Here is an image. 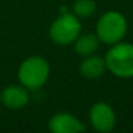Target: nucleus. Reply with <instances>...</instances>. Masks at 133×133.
<instances>
[{
  "mask_svg": "<svg viewBox=\"0 0 133 133\" xmlns=\"http://www.w3.org/2000/svg\"><path fill=\"white\" fill-rule=\"evenodd\" d=\"M106 68L120 78L133 77V44L128 42H117L107 51Z\"/></svg>",
  "mask_w": 133,
  "mask_h": 133,
  "instance_id": "nucleus-1",
  "label": "nucleus"
},
{
  "mask_svg": "<svg viewBox=\"0 0 133 133\" xmlns=\"http://www.w3.org/2000/svg\"><path fill=\"white\" fill-rule=\"evenodd\" d=\"M128 31V22L124 15L116 11L106 12L97 22V37L101 42L115 44L125 37Z\"/></svg>",
  "mask_w": 133,
  "mask_h": 133,
  "instance_id": "nucleus-2",
  "label": "nucleus"
},
{
  "mask_svg": "<svg viewBox=\"0 0 133 133\" xmlns=\"http://www.w3.org/2000/svg\"><path fill=\"white\" fill-rule=\"evenodd\" d=\"M50 76V65L41 56H30L22 61L18 69V78L28 90L42 88Z\"/></svg>",
  "mask_w": 133,
  "mask_h": 133,
  "instance_id": "nucleus-3",
  "label": "nucleus"
},
{
  "mask_svg": "<svg viewBox=\"0 0 133 133\" xmlns=\"http://www.w3.org/2000/svg\"><path fill=\"white\" fill-rule=\"evenodd\" d=\"M81 34L80 18L72 13H61L50 28V38L57 44H69Z\"/></svg>",
  "mask_w": 133,
  "mask_h": 133,
  "instance_id": "nucleus-4",
  "label": "nucleus"
},
{
  "mask_svg": "<svg viewBox=\"0 0 133 133\" xmlns=\"http://www.w3.org/2000/svg\"><path fill=\"white\" fill-rule=\"evenodd\" d=\"M89 121L91 127L101 133H108L115 128L116 114L114 108L106 102H97L89 112Z\"/></svg>",
  "mask_w": 133,
  "mask_h": 133,
  "instance_id": "nucleus-5",
  "label": "nucleus"
},
{
  "mask_svg": "<svg viewBox=\"0 0 133 133\" xmlns=\"http://www.w3.org/2000/svg\"><path fill=\"white\" fill-rule=\"evenodd\" d=\"M48 128L54 133H77L85 130L86 127L76 116L68 112H59L50 119Z\"/></svg>",
  "mask_w": 133,
  "mask_h": 133,
  "instance_id": "nucleus-6",
  "label": "nucleus"
},
{
  "mask_svg": "<svg viewBox=\"0 0 133 133\" xmlns=\"http://www.w3.org/2000/svg\"><path fill=\"white\" fill-rule=\"evenodd\" d=\"M30 95L28 89L22 85V86H17V85H12L5 88L2 91V95H0V101L2 103L11 110H18L25 107L29 103Z\"/></svg>",
  "mask_w": 133,
  "mask_h": 133,
  "instance_id": "nucleus-7",
  "label": "nucleus"
},
{
  "mask_svg": "<svg viewBox=\"0 0 133 133\" xmlns=\"http://www.w3.org/2000/svg\"><path fill=\"white\" fill-rule=\"evenodd\" d=\"M106 61L97 55H88L80 64V72L86 78H98L106 72Z\"/></svg>",
  "mask_w": 133,
  "mask_h": 133,
  "instance_id": "nucleus-8",
  "label": "nucleus"
},
{
  "mask_svg": "<svg viewBox=\"0 0 133 133\" xmlns=\"http://www.w3.org/2000/svg\"><path fill=\"white\" fill-rule=\"evenodd\" d=\"M99 47V39L97 34H80L75 41V50L81 56L93 55Z\"/></svg>",
  "mask_w": 133,
  "mask_h": 133,
  "instance_id": "nucleus-9",
  "label": "nucleus"
},
{
  "mask_svg": "<svg viewBox=\"0 0 133 133\" xmlns=\"http://www.w3.org/2000/svg\"><path fill=\"white\" fill-rule=\"evenodd\" d=\"M97 4L94 0H76L73 4V15L78 18H88L94 15Z\"/></svg>",
  "mask_w": 133,
  "mask_h": 133,
  "instance_id": "nucleus-10",
  "label": "nucleus"
}]
</instances>
